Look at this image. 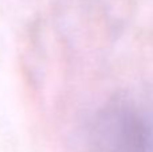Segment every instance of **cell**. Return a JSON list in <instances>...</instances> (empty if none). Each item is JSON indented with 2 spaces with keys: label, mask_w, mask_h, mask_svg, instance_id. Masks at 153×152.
<instances>
[{
  "label": "cell",
  "mask_w": 153,
  "mask_h": 152,
  "mask_svg": "<svg viewBox=\"0 0 153 152\" xmlns=\"http://www.w3.org/2000/svg\"><path fill=\"white\" fill-rule=\"evenodd\" d=\"M97 152H153V118L128 98H114L97 113L91 125Z\"/></svg>",
  "instance_id": "1"
}]
</instances>
